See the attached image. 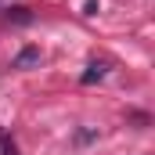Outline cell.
I'll list each match as a JSON object with an SVG mask.
<instances>
[{
    "label": "cell",
    "mask_w": 155,
    "mask_h": 155,
    "mask_svg": "<svg viewBox=\"0 0 155 155\" xmlns=\"http://www.w3.org/2000/svg\"><path fill=\"white\" fill-rule=\"evenodd\" d=\"M97 7H101V0H83V15H97Z\"/></svg>",
    "instance_id": "277c9868"
},
{
    "label": "cell",
    "mask_w": 155,
    "mask_h": 155,
    "mask_svg": "<svg viewBox=\"0 0 155 155\" xmlns=\"http://www.w3.org/2000/svg\"><path fill=\"white\" fill-rule=\"evenodd\" d=\"M40 61H43V51H40V47H22L11 65H15V69H36Z\"/></svg>",
    "instance_id": "6da1fadb"
},
{
    "label": "cell",
    "mask_w": 155,
    "mask_h": 155,
    "mask_svg": "<svg viewBox=\"0 0 155 155\" xmlns=\"http://www.w3.org/2000/svg\"><path fill=\"white\" fill-rule=\"evenodd\" d=\"M0 144H4V155H18V152H15V144H11L7 137H0Z\"/></svg>",
    "instance_id": "5b68a950"
},
{
    "label": "cell",
    "mask_w": 155,
    "mask_h": 155,
    "mask_svg": "<svg viewBox=\"0 0 155 155\" xmlns=\"http://www.w3.org/2000/svg\"><path fill=\"white\" fill-rule=\"evenodd\" d=\"M11 18H15V22H29V18H33V15H29V11H25V7H15V11H11Z\"/></svg>",
    "instance_id": "3957f363"
},
{
    "label": "cell",
    "mask_w": 155,
    "mask_h": 155,
    "mask_svg": "<svg viewBox=\"0 0 155 155\" xmlns=\"http://www.w3.org/2000/svg\"><path fill=\"white\" fill-rule=\"evenodd\" d=\"M105 72H108V65H105V61H90V65H87V72H83V83H87V87H90V83H97V79H105Z\"/></svg>",
    "instance_id": "7a4b0ae2"
}]
</instances>
